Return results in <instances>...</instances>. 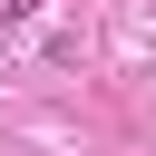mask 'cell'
<instances>
[{
    "instance_id": "1",
    "label": "cell",
    "mask_w": 156,
    "mask_h": 156,
    "mask_svg": "<svg viewBox=\"0 0 156 156\" xmlns=\"http://www.w3.org/2000/svg\"><path fill=\"white\" fill-rule=\"evenodd\" d=\"M29 10H39V0H0V20H29Z\"/></svg>"
}]
</instances>
